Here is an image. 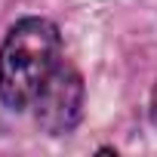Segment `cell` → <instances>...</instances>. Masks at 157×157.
<instances>
[{"label": "cell", "instance_id": "1", "mask_svg": "<svg viewBox=\"0 0 157 157\" xmlns=\"http://www.w3.org/2000/svg\"><path fill=\"white\" fill-rule=\"evenodd\" d=\"M62 65V34L49 19L28 16L6 31L0 46V102L13 111L34 105Z\"/></svg>", "mask_w": 157, "mask_h": 157}, {"label": "cell", "instance_id": "2", "mask_svg": "<svg viewBox=\"0 0 157 157\" xmlns=\"http://www.w3.org/2000/svg\"><path fill=\"white\" fill-rule=\"evenodd\" d=\"M34 117L40 129L49 136H65L71 132L83 117V77L71 65H59V71L46 80L40 96L34 99Z\"/></svg>", "mask_w": 157, "mask_h": 157}, {"label": "cell", "instance_id": "3", "mask_svg": "<svg viewBox=\"0 0 157 157\" xmlns=\"http://www.w3.org/2000/svg\"><path fill=\"white\" fill-rule=\"evenodd\" d=\"M151 123L157 126V83H154V93H151Z\"/></svg>", "mask_w": 157, "mask_h": 157}]
</instances>
